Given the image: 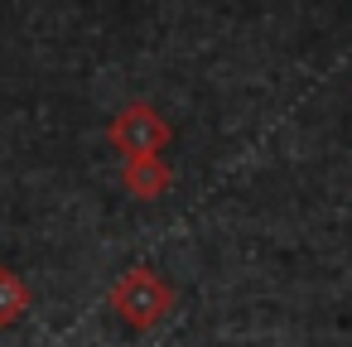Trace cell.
<instances>
[{
	"mask_svg": "<svg viewBox=\"0 0 352 347\" xmlns=\"http://www.w3.org/2000/svg\"><path fill=\"white\" fill-rule=\"evenodd\" d=\"M174 140V126L160 116L155 102H126L111 121H107V145L121 159H140V155H160Z\"/></svg>",
	"mask_w": 352,
	"mask_h": 347,
	"instance_id": "2",
	"label": "cell"
},
{
	"mask_svg": "<svg viewBox=\"0 0 352 347\" xmlns=\"http://www.w3.org/2000/svg\"><path fill=\"white\" fill-rule=\"evenodd\" d=\"M34 309V294L30 284L10 270V265H0V328H15L25 313Z\"/></svg>",
	"mask_w": 352,
	"mask_h": 347,
	"instance_id": "4",
	"label": "cell"
},
{
	"mask_svg": "<svg viewBox=\"0 0 352 347\" xmlns=\"http://www.w3.org/2000/svg\"><path fill=\"white\" fill-rule=\"evenodd\" d=\"M174 284L155 270V265H131L116 284H111V313L131 328V333H150L174 313Z\"/></svg>",
	"mask_w": 352,
	"mask_h": 347,
	"instance_id": "1",
	"label": "cell"
},
{
	"mask_svg": "<svg viewBox=\"0 0 352 347\" xmlns=\"http://www.w3.org/2000/svg\"><path fill=\"white\" fill-rule=\"evenodd\" d=\"M121 188L140 203H155L174 188V169L164 164V155H140V159H126L121 164Z\"/></svg>",
	"mask_w": 352,
	"mask_h": 347,
	"instance_id": "3",
	"label": "cell"
}]
</instances>
